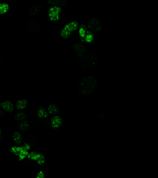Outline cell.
<instances>
[{
  "label": "cell",
  "instance_id": "6da1fadb",
  "mask_svg": "<svg viewBox=\"0 0 158 178\" xmlns=\"http://www.w3.org/2000/svg\"><path fill=\"white\" fill-rule=\"evenodd\" d=\"M98 84V80L95 76L85 75L81 78L78 83V93L82 97H89L94 92Z\"/></svg>",
  "mask_w": 158,
  "mask_h": 178
},
{
  "label": "cell",
  "instance_id": "7a4b0ae2",
  "mask_svg": "<svg viewBox=\"0 0 158 178\" xmlns=\"http://www.w3.org/2000/svg\"><path fill=\"white\" fill-rule=\"evenodd\" d=\"M96 36L88 29L85 22H81L74 35V40L81 42L87 47H90L94 44Z\"/></svg>",
  "mask_w": 158,
  "mask_h": 178
},
{
  "label": "cell",
  "instance_id": "3957f363",
  "mask_svg": "<svg viewBox=\"0 0 158 178\" xmlns=\"http://www.w3.org/2000/svg\"><path fill=\"white\" fill-rule=\"evenodd\" d=\"M98 56L95 52L88 50L81 57L78 59L76 63L77 66L83 71L94 69L98 63Z\"/></svg>",
  "mask_w": 158,
  "mask_h": 178
},
{
  "label": "cell",
  "instance_id": "277c9868",
  "mask_svg": "<svg viewBox=\"0 0 158 178\" xmlns=\"http://www.w3.org/2000/svg\"><path fill=\"white\" fill-rule=\"evenodd\" d=\"M65 9L60 6L53 5L45 6L46 17L51 24L60 23L63 20Z\"/></svg>",
  "mask_w": 158,
  "mask_h": 178
},
{
  "label": "cell",
  "instance_id": "5b68a950",
  "mask_svg": "<svg viewBox=\"0 0 158 178\" xmlns=\"http://www.w3.org/2000/svg\"><path fill=\"white\" fill-rule=\"evenodd\" d=\"M80 22L77 19H74L66 22L59 31L61 38L66 41L73 40V37L77 30Z\"/></svg>",
  "mask_w": 158,
  "mask_h": 178
},
{
  "label": "cell",
  "instance_id": "8992f818",
  "mask_svg": "<svg viewBox=\"0 0 158 178\" xmlns=\"http://www.w3.org/2000/svg\"><path fill=\"white\" fill-rule=\"evenodd\" d=\"M88 29L95 35L102 32L103 28L102 21L99 18L94 16L91 17L85 23Z\"/></svg>",
  "mask_w": 158,
  "mask_h": 178
},
{
  "label": "cell",
  "instance_id": "52a82bcc",
  "mask_svg": "<svg viewBox=\"0 0 158 178\" xmlns=\"http://www.w3.org/2000/svg\"><path fill=\"white\" fill-rule=\"evenodd\" d=\"M26 159L28 161L33 162L39 166H44L46 161L45 155L43 152L32 150L29 152Z\"/></svg>",
  "mask_w": 158,
  "mask_h": 178
},
{
  "label": "cell",
  "instance_id": "ba28073f",
  "mask_svg": "<svg viewBox=\"0 0 158 178\" xmlns=\"http://www.w3.org/2000/svg\"><path fill=\"white\" fill-rule=\"evenodd\" d=\"M9 151L11 155L16 158L19 161H22L25 159L29 153L21 145H12L10 146Z\"/></svg>",
  "mask_w": 158,
  "mask_h": 178
},
{
  "label": "cell",
  "instance_id": "9c48e42d",
  "mask_svg": "<svg viewBox=\"0 0 158 178\" xmlns=\"http://www.w3.org/2000/svg\"><path fill=\"white\" fill-rule=\"evenodd\" d=\"M49 119L51 122V129L53 131H58L64 126L65 120L61 114L51 116Z\"/></svg>",
  "mask_w": 158,
  "mask_h": 178
},
{
  "label": "cell",
  "instance_id": "30bf717a",
  "mask_svg": "<svg viewBox=\"0 0 158 178\" xmlns=\"http://www.w3.org/2000/svg\"><path fill=\"white\" fill-rule=\"evenodd\" d=\"M72 45L76 57L79 59L84 55L88 50V48L85 45L76 40H73Z\"/></svg>",
  "mask_w": 158,
  "mask_h": 178
},
{
  "label": "cell",
  "instance_id": "8fae6325",
  "mask_svg": "<svg viewBox=\"0 0 158 178\" xmlns=\"http://www.w3.org/2000/svg\"><path fill=\"white\" fill-rule=\"evenodd\" d=\"M0 107L6 114L12 113L15 111V103L10 100H6L0 102Z\"/></svg>",
  "mask_w": 158,
  "mask_h": 178
},
{
  "label": "cell",
  "instance_id": "7c38bea8",
  "mask_svg": "<svg viewBox=\"0 0 158 178\" xmlns=\"http://www.w3.org/2000/svg\"><path fill=\"white\" fill-rule=\"evenodd\" d=\"M12 6H11L9 1L0 0V18L8 14L12 10Z\"/></svg>",
  "mask_w": 158,
  "mask_h": 178
},
{
  "label": "cell",
  "instance_id": "4fadbf2b",
  "mask_svg": "<svg viewBox=\"0 0 158 178\" xmlns=\"http://www.w3.org/2000/svg\"><path fill=\"white\" fill-rule=\"evenodd\" d=\"M46 106L50 117L61 114L60 107L56 102H53L48 103Z\"/></svg>",
  "mask_w": 158,
  "mask_h": 178
},
{
  "label": "cell",
  "instance_id": "5bb4252c",
  "mask_svg": "<svg viewBox=\"0 0 158 178\" xmlns=\"http://www.w3.org/2000/svg\"><path fill=\"white\" fill-rule=\"evenodd\" d=\"M36 115V117L40 120L43 119H49L50 117L46 106L42 104L38 106Z\"/></svg>",
  "mask_w": 158,
  "mask_h": 178
},
{
  "label": "cell",
  "instance_id": "9a60e30c",
  "mask_svg": "<svg viewBox=\"0 0 158 178\" xmlns=\"http://www.w3.org/2000/svg\"><path fill=\"white\" fill-rule=\"evenodd\" d=\"M28 99L26 98H23L18 100L15 103V110H25L28 104Z\"/></svg>",
  "mask_w": 158,
  "mask_h": 178
},
{
  "label": "cell",
  "instance_id": "2e32d148",
  "mask_svg": "<svg viewBox=\"0 0 158 178\" xmlns=\"http://www.w3.org/2000/svg\"><path fill=\"white\" fill-rule=\"evenodd\" d=\"M11 138L14 145H21L23 142L22 133L18 130H16L13 132Z\"/></svg>",
  "mask_w": 158,
  "mask_h": 178
},
{
  "label": "cell",
  "instance_id": "e0dca14e",
  "mask_svg": "<svg viewBox=\"0 0 158 178\" xmlns=\"http://www.w3.org/2000/svg\"><path fill=\"white\" fill-rule=\"evenodd\" d=\"M17 128L22 133L28 132L31 129L29 121L27 119L19 122Z\"/></svg>",
  "mask_w": 158,
  "mask_h": 178
},
{
  "label": "cell",
  "instance_id": "ac0fdd59",
  "mask_svg": "<svg viewBox=\"0 0 158 178\" xmlns=\"http://www.w3.org/2000/svg\"><path fill=\"white\" fill-rule=\"evenodd\" d=\"M27 26L29 30L31 32H37L40 30L39 23L33 19H30L27 22Z\"/></svg>",
  "mask_w": 158,
  "mask_h": 178
},
{
  "label": "cell",
  "instance_id": "d6986e66",
  "mask_svg": "<svg viewBox=\"0 0 158 178\" xmlns=\"http://www.w3.org/2000/svg\"><path fill=\"white\" fill-rule=\"evenodd\" d=\"M53 5L60 6L64 9L69 7L71 5L68 1L66 0H48L46 3V5Z\"/></svg>",
  "mask_w": 158,
  "mask_h": 178
},
{
  "label": "cell",
  "instance_id": "ffe728a7",
  "mask_svg": "<svg viewBox=\"0 0 158 178\" xmlns=\"http://www.w3.org/2000/svg\"><path fill=\"white\" fill-rule=\"evenodd\" d=\"M28 118V115L25 110L16 111L13 116V119L18 122L27 119Z\"/></svg>",
  "mask_w": 158,
  "mask_h": 178
},
{
  "label": "cell",
  "instance_id": "44dd1931",
  "mask_svg": "<svg viewBox=\"0 0 158 178\" xmlns=\"http://www.w3.org/2000/svg\"><path fill=\"white\" fill-rule=\"evenodd\" d=\"M44 5H39L34 6L31 7L28 12V15L31 18H33L38 15L39 13L43 9Z\"/></svg>",
  "mask_w": 158,
  "mask_h": 178
},
{
  "label": "cell",
  "instance_id": "7402d4cb",
  "mask_svg": "<svg viewBox=\"0 0 158 178\" xmlns=\"http://www.w3.org/2000/svg\"><path fill=\"white\" fill-rule=\"evenodd\" d=\"M27 141L32 145H35L39 142V138L34 132H31L28 134L27 137Z\"/></svg>",
  "mask_w": 158,
  "mask_h": 178
},
{
  "label": "cell",
  "instance_id": "603a6c76",
  "mask_svg": "<svg viewBox=\"0 0 158 178\" xmlns=\"http://www.w3.org/2000/svg\"><path fill=\"white\" fill-rule=\"evenodd\" d=\"M29 122L31 129L35 131L40 129V121L37 117L32 119Z\"/></svg>",
  "mask_w": 158,
  "mask_h": 178
},
{
  "label": "cell",
  "instance_id": "cb8c5ba5",
  "mask_svg": "<svg viewBox=\"0 0 158 178\" xmlns=\"http://www.w3.org/2000/svg\"><path fill=\"white\" fill-rule=\"evenodd\" d=\"M25 111L28 115L33 116L36 114L37 108L34 105L28 104Z\"/></svg>",
  "mask_w": 158,
  "mask_h": 178
},
{
  "label": "cell",
  "instance_id": "d4e9b609",
  "mask_svg": "<svg viewBox=\"0 0 158 178\" xmlns=\"http://www.w3.org/2000/svg\"><path fill=\"white\" fill-rule=\"evenodd\" d=\"M40 121V126L47 128H51V122L49 118L42 119Z\"/></svg>",
  "mask_w": 158,
  "mask_h": 178
},
{
  "label": "cell",
  "instance_id": "484cf974",
  "mask_svg": "<svg viewBox=\"0 0 158 178\" xmlns=\"http://www.w3.org/2000/svg\"><path fill=\"white\" fill-rule=\"evenodd\" d=\"M21 145L23 147L29 152L31 150L32 144L27 141L23 142Z\"/></svg>",
  "mask_w": 158,
  "mask_h": 178
},
{
  "label": "cell",
  "instance_id": "4316f807",
  "mask_svg": "<svg viewBox=\"0 0 158 178\" xmlns=\"http://www.w3.org/2000/svg\"><path fill=\"white\" fill-rule=\"evenodd\" d=\"M46 173L43 170H39L36 172L35 177L37 178H44L46 177Z\"/></svg>",
  "mask_w": 158,
  "mask_h": 178
},
{
  "label": "cell",
  "instance_id": "83f0119b",
  "mask_svg": "<svg viewBox=\"0 0 158 178\" xmlns=\"http://www.w3.org/2000/svg\"><path fill=\"white\" fill-rule=\"evenodd\" d=\"M5 138L4 134L3 133L2 129L0 126V144L4 141Z\"/></svg>",
  "mask_w": 158,
  "mask_h": 178
},
{
  "label": "cell",
  "instance_id": "f1b7e54d",
  "mask_svg": "<svg viewBox=\"0 0 158 178\" xmlns=\"http://www.w3.org/2000/svg\"><path fill=\"white\" fill-rule=\"evenodd\" d=\"M5 112L0 107V117H3L5 116Z\"/></svg>",
  "mask_w": 158,
  "mask_h": 178
},
{
  "label": "cell",
  "instance_id": "f546056e",
  "mask_svg": "<svg viewBox=\"0 0 158 178\" xmlns=\"http://www.w3.org/2000/svg\"></svg>",
  "mask_w": 158,
  "mask_h": 178
}]
</instances>
